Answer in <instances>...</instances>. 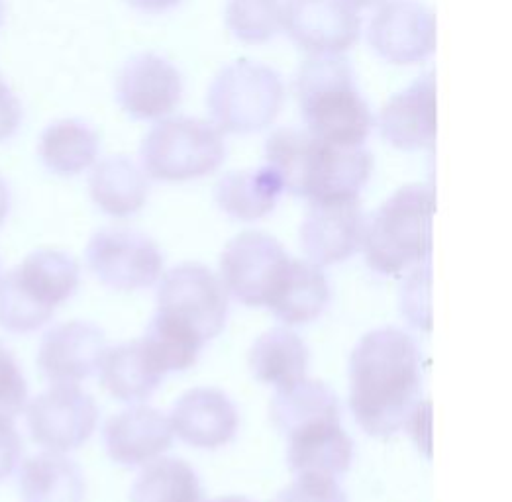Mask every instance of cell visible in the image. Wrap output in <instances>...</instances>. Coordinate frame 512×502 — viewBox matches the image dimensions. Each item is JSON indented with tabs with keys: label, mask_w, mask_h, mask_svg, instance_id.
Masks as SVG:
<instances>
[{
	"label": "cell",
	"mask_w": 512,
	"mask_h": 502,
	"mask_svg": "<svg viewBox=\"0 0 512 502\" xmlns=\"http://www.w3.org/2000/svg\"><path fill=\"white\" fill-rule=\"evenodd\" d=\"M422 395V355L407 332L379 328L359 340L350 357V406L375 438L407 426Z\"/></svg>",
	"instance_id": "1"
},
{
	"label": "cell",
	"mask_w": 512,
	"mask_h": 502,
	"mask_svg": "<svg viewBox=\"0 0 512 502\" xmlns=\"http://www.w3.org/2000/svg\"><path fill=\"white\" fill-rule=\"evenodd\" d=\"M267 165L283 187L310 202L358 199L373 169V159L361 146L326 144L297 128L277 130L265 146Z\"/></svg>",
	"instance_id": "2"
},
{
	"label": "cell",
	"mask_w": 512,
	"mask_h": 502,
	"mask_svg": "<svg viewBox=\"0 0 512 502\" xmlns=\"http://www.w3.org/2000/svg\"><path fill=\"white\" fill-rule=\"evenodd\" d=\"M297 95L308 132L334 146L358 148L373 126L350 65L338 55H314L301 67Z\"/></svg>",
	"instance_id": "3"
},
{
	"label": "cell",
	"mask_w": 512,
	"mask_h": 502,
	"mask_svg": "<svg viewBox=\"0 0 512 502\" xmlns=\"http://www.w3.org/2000/svg\"><path fill=\"white\" fill-rule=\"evenodd\" d=\"M436 195L430 185H407L383 202L365 228L367 265L397 277L412 265L426 263L432 251V216Z\"/></svg>",
	"instance_id": "4"
},
{
	"label": "cell",
	"mask_w": 512,
	"mask_h": 502,
	"mask_svg": "<svg viewBox=\"0 0 512 502\" xmlns=\"http://www.w3.org/2000/svg\"><path fill=\"white\" fill-rule=\"evenodd\" d=\"M79 281V265L69 253L32 251L0 279V326L12 334L40 330L77 293Z\"/></svg>",
	"instance_id": "5"
},
{
	"label": "cell",
	"mask_w": 512,
	"mask_h": 502,
	"mask_svg": "<svg viewBox=\"0 0 512 502\" xmlns=\"http://www.w3.org/2000/svg\"><path fill=\"white\" fill-rule=\"evenodd\" d=\"M279 75L256 61L224 67L208 91V110L218 130L254 134L275 122L283 106Z\"/></svg>",
	"instance_id": "6"
},
{
	"label": "cell",
	"mask_w": 512,
	"mask_h": 502,
	"mask_svg": "<svg viewBox=\"0 0 512 502\" xmlns=\"http://www.w3.org/2000/svg\"><path fill=\"white\" fill-rule=\"evenodd\" d=\"M140 153L146 173L155 181L181 183L214 173L226 157V144L214 124L171 118L150 130Z\"/></svg>",
	"instance_id": "7"
},
{
	"label": "cell",
	"mask_w": 512,
	"mask_h": 502,
	"mask_svg": "<svg viewBox=\"0 0 512 502\" xmlns=\"http://www.w3.org/2000/svg\"><path fill=\"white\" fill-rule=\"evenodd\" d=\"M157 306L159 314L206 344L226 326L228 293L206 265L183 263L163 277Z\"/></svg>",
	"instance_id": "8"
},
{
	"label": "cell",
	"mask_w": 512,
	"mask_h": 502,
	"mask_svg": "<svg viewBox=\"0 0 512 502\" xmlns=\"http://www.w3.org/2000/svg\"><path fill=\"white\" fill-rule=\"evenodd\" d=\"M85 257L95 277L114 291L148 289L163 269V255L154 240L128 228L97 232L87 246Z\"/></svg>",
	"instance_id": "9"
},
{
	"label": "cell",
	"mask_w": 512,
	"mask_h": 502,
	"mask_svg": "<svg viewBox=\"0 0 512 502\" xmlns=\"http://www.w3.org/2000/svg\"><path fill=\"white\" fill-rule=\"evenodd\" d=\"M99 406L75 385H55L38 395L26 410L32 440L50 452L81 448L95 432Z\"/></svg>",
	"instance_id": "10"
},
{
	"label": "cell",
	"mask_w": 512,
	"mask_h": 502,
	"mask_svg": "<svg viewBox=\"0 0 512 502\" xmlns=\"http://www.w3.org/2000/svg\"><path fill=\"white\" fill-rule=\"evenodd\" d=\"M289 259L285 248L273 236L244 232L222 251V285L236 301L263 306L269 301Z\"/></svg>",
	"instance_id": "11"
},
{
	"label": "cell",
	"mask_w": 512,
	"mask_h": 502,
	"mask_svg": "<svg viewBox=\"0 0 512 502\" xmlns=\"http://www.w3.org/2000/svg\"><path fill=\"white\" fill-rule=\"evenodd\" d=\"M283 28L303 50L338 55L358 42L361 18L350 0H287Z\"/></svg>",
	"instance_id": "12"
},
{
	"label": "cell",
	"mask_w": 512,
	"mask_h": 502,
	"mask_svg": "<svg viewBox=\"0 0 512 502\" xmlns=\"http://www.w3.org/2000/svg\"><path fill=\"white\" fill-rule=\"evenodd\" d=\"M369 42L389 63H420L436 50L434 14L418 0H387L371 18Z\"/></svg>",
	"instance_id": "13"
},
{
	"label": "cell",
	"mask_w": 512,
	"mask_h": 502,
	"mask_svg": "<svg viewBox=\"0 0 512 502\" xmlns=\"http://www.w3.org/2000/svg\"><path fill=\"white\" fill-rule=\"evenodd\" d=\"M183 79L173 63L155 53L132 57L116 81V99L136 120H157L177 108Z\"/></svg>",
	"instance_id": "14"
},
{
	"label": "cell",
	"mask_w": 512,
	"mask_h": 502,
	"mask_svg": "<svg viewBox=\"0 0 512 502\" xmlns=\"http://www.w3.org/2000/svg\"><path fill=\"white\" fill-rule=\"evenodd\" d=\"M106 353L104 332L91 322L53 326L42 338L38 369L53 385H77L99 371Z\"/></svg>",
	"instance_id": "15"
},
{
	"label": "cell",
	"mask_w": 512,
	"mask_h": 502,
	"mask_svg": "<svg viewBox=\"0 0 512 502\" xmlns=\"http://www.w3.org/2000/svg\"><path fill=\"white\" fill-rule=\"evenodd\" d=\"M365 216L358 199L312 202L301 226V246L308 261L324 267L350 259L363 246Z\"/></svg>",
	"instance_id": "16"
},
{
	"label": "cell",
	"mask_w": 512,
	"mask_h": 502,
	"mask_svg": "<svg viewBox=\"0 0 512 502\" xmlns=\"http://www.w3.org/2000/svg\"><path fill=\"white\" fill-rule=\"evenodd\" d=\"M171 420L152 406H134L110 416L104 424V450L124 467L152 463L173 444Z\"/></svg>",
	"instance_id": "17"
},
{
	"label": "cell",
	"mask_w": 512,
	"mask_h": 502,
	"mask_svg": "<svg viewBox=\"0 0 512 502\" xmlns=\"http://www.w3.org/2000/svg\"><path fill=\"white\" fill-rule=\"evenodd\" d=\"M173 432L189 446L216 450L234 440L240 424L236 404L218 389L187 391L171 410Z\"/></svg>",
	"instance_id": "18"
},
{
	"label": "cell",
	"mask_w": 512,
	"mask_h": 502,
	"mask_svg": "<svg viewBox=\"0 0 512 502\" xmlns=\"http://www.w3.org/2000/svg\"><path fill=\"white\" fill-rule=\"evenodd\" d=\"M383 138L399 150H424L436 140L434 73L416 79L409 89L387 102L379 116Z\"/></svg>",
	"instance_id": "19"
},
{
	"label": "cell",
	"mask_w": 512,
	"mask_h": 502,
	"mask_svg": "<svg viewBox=\"0 0 512 502\" xmlns=\"http://www.w3.org/2000/svg\"><path fill=\"white\" fill-rule=\"evenodd\" d=\"M287 461L293 473L340 475L354 459V442L344 432L340 420L320 418L297 426L287 434Z\"/></svg>",
	"instance_id": "20"
},
{
	"label": "cell",
	"mask_w": 512,
	"mask_h": 502,
	"mask_svg": "<svg viewBox=\"0 0 512 502\" xmlns=\"http://www.w3.org/2000/svg\"><path fill=\"white\" fill-rule=\"evenodd\" d=\"M330 302V285L322 269L310 261L289 259L267 308L285 324L314 322Z\"/></svg>",
	"instance_id": "21"
},
{
	"label": "cell",
	"mask_w": 512,
	"mask_h": 502,
	"mask_svg": "<svg viewBox=\"0 0 512 502\" xmlns=\"http://www.w3.org/2000/svg\"><path fill=\"white\" fill-rule=\"evenodd\" d=\"M99 371L104 391L122 402L150 399L165 377L146 352L142 340L106 350Z\"/></svg>",
	"instance_id": "22"
},
{
	"label": "cell",
	"mask_w": 512,
	"mask_h": 502,
	"mask_svg": "<svg viewBox=\"0 0 512 502\" xmlns=\"http://www.w3.org/2000/svg\"><path fill=\"white\" fill-rule=\"evenodd\" d=\"M148 179L144 171L124 155L103 159L89 177V193L104 214L126 218L148 201Z\"/></svg>",
	"instance_id": "23"
},
{
	"label": "cell",
	"mask_w": 512,
	"mask_h": 502,
	"mask_svg": "<svg viewBox=\"0 0 512 502\" xmlns=\"http://www.w3.org/2000/svg\"><path fill=\"white\" fill-rule=\"evenodd\" d=\"M285 191L281 177L269 167L228 173L216 187L218 206L232 218L254 222L271 214Z\"/></svg>",
	"instance_id": "24"
},
{
	"label": "cell",
	"mask_w": 512,
	"mask_h": 502,
	"mask_svg": "<svg viewBox=\"0 0 512 502\" xmlns=\"http://www.w3.org/2000/svg\"><path fill=\"white\" fill-rule=\"evenodd\" d=\"M20 495L24 502H83L85 475L63 453H38L22 465Z\"/></svg>",
	"instance_id": "25"
},
{
	"label": "cell",
	"mask_w": 512,
	"mask_h": 502,
	"mask_svg": "<svg viewBox=\"0 0 512 502\" xmlns=\"http://www.w3.org/2000/svg\"><path fill=\"white\" fill-rule=\"evenodd\" d=\"M248 361L261 383L287 389L307 375V344L287 328H273L257 338Z\"/></svg>",
	"instance_id": "26"
},
{
	"label": "cell",
	"mask_w": 512,
	"mask_h": 502,
	"mask_svg": "<svg viewBox=\"0 0 512 502\" xmlns=\"http://www.w3.org/2000/svg\"><path fill=\"white\" fill-rule=\"evenodd\" d=\"M99 136L81 120H57L50 124L38 146L42 165L59 177H73L95 165L99 157Z\"/></svg>",
	"instance_id": "27"
},
{
	"label": "cell",
	"mask_w": 512,
	"mask_h": 502,
	"mask_svg": "<svg viewBox=\"0 0 512 502\" xmlns=\"http://www.w3.org/2000/svg\"><path fill=\"white\" fill-rule=\"evenodd\" d=\"M203 485L195 469L179 457L154 459L134 481L130 502H201Z\"/></svg>",
	"instance_id": "28"
},
{
	"label": "cell",
	"mask_w": 512,
	"mask_h": 502,
	"mask_svg": "<svg viewBox=\"0 0 512 502\" xmlns=\"http://www.w3.org/2000/svg\"><path fill=\"white\" fill-rule=\"evenodd\" d=\"M273 424L289 434L301 424L320 418L340 420V402L330 387L320 381H299L279 389L269 408Z\"/></svg>",
	"instance_id": "29"
},
{
	"label": "cell",
	"mask_w": 512,
	"mask_h": 502,
	"mask_svg": "<svg viewBox=\"0 0 512 502\" xmlns=\"http://www.w3.org/2000/svg\"><path fill=\"white\" fill-rule=\"evenodd\" d=\"M142 344L163 375L193 367L205 346L199 336L177 326L159 312L152 318Z\"/></svg>",
	"instance_id": "30"
},
{
	"label": "cell",
	"mask_w": 512,
	"mask_h": 502,
	"mask_svg": "<svg viewBox=\"0 0 512 502\" xmlns=\"http://www.w3.org/2000/svg\"><path fill=\"white\" fill-rule=\"evenodd\" d=\"M226 24L246 44L269 42L283 28V4L281 0H230Z\"/></svg>",
	"instance_id": "31"
},
{
	"label": "cell",
	"mask_w": 512,
	"mask_h": 502,
	"mask_svg": "<svg viewBox=\"0 0 512 502\" xmlns=\"http://www.w3.org/2000/svg\"><path fill=\"white\" fill-rule=\"evenodd\" d=\"M28 385L14 357L0 342V420L12 422L26 406Z\"/></svg>",
	"instance_id": "32"
},
{
	"label": "cell",
	"mask_w": 512,
	"mask_h": 502,
	"mask_svg": "<svg viewBox=\"0 0 512 502\" xmlns=\"http://www.w3.org/2000/svg\"><path fill=\"white\" fill-rule=\"evenodd\" d=\"M273 502H348V499L334 477L305 473L297 475Z\"/></svg>",
	"instance_id": "33"
},
{
	"label": "cell",
	"mask_w": 512,
	"mask_h": 502,
	"mask_svg": "<svg viewBox=\"0 0 512 502\" xmlns=\"http://www.w3.org/2000/svg\"><path fill=\"white\" fill-rule=\"evenodd\" d=\"M24 110L18 97L0 77V144L12 140L22 126Z\"/></svg>",
	"instance_id": "34"
},
{
	"label": "cell",
	"mask_w": 512,
	"mask_h": 502,
	"mask_svg": "<svg viewBox=\"0 0 512 502\" xmlns=\"http://www.w3.org/2000/svg\"><path fill=\"white\" fill-rule=\"evenodd\" d=\"M22 457L20 434L12 428V422L0 420V483L6 481L18 467Z\"/></svg>",
	"instance_id": "35"
},
{
	"label": "cell",
	"mask_w": 512,
	"mask_h": 502,
	"mask_svg": "<svg viewBox=\"0 0 512 502\" xmlns=\"http://www.w3.org/2000/svg\"><path fill=\"white\" fill-rule=\"evenodd\" d=\"M134 8L142 10V12H150V14H157V12H165L173 6H177L181 0H128Z\"/></svg>",
	"instance_id": "36"
},
{
	"label": "cell",
	"mask_w": 512,
	"mask_h": 502,
	"mask_svg": "<svg viewBox=\"0 0 512 502\" xmlns=\"http://www.w3.org/2000/svg\"><path fill=\"white\" fill-rule=\"evenodd\" d=\"M10 204H12V195H10V187L6 183V179L0 175V226L4 224L8 212H10Z\"/></svg>",
	"instance_id": "37"
},
{
	"label": "cell",
	"mask_w": 512,
	"mask_h": 502,
	"mask_svg": "<svg viewBox=\"0 0 512 502\" xmlns=\"http://www.w3.org/2000/svg\"><path fill=\"white\" fill-rule=\"evenodd\" d=\"M356 8H367V6H371V4H377L379 0H350Z\"/></svg>",
	"instance_id": "38"
},
{
	"label": "cell",
	"mask_w": 512,
	"mask_h": 502,
	"mask_svg": "<svg viewBox=\"0 0 512 502\" xmlns=\"http://www.w3.org/2000/svg\"><path fill=\"white\" fill-rule=\"evenodd\" d=\"M203 502V501H201ZM206 502H252L248 501V499H242V497H222V499H216V501H206Z\"/></svg>",
	"instance_id": "39"
},
{
	"label": "cell",
	"mask_w": 512,
	"mask_h": 502,
	"mask_svg": "<svg viewBox=\"0 0 512 502\" xmlns=\"http://www.w3.org/2000/svg\"><path fill=\"white\" fill-rule=\"evenodd\" d=\"M2 20H4V0H0V26H2Z\"/></svg>",
	"instance_id": "40"
},
{
	"label": "cell",
	"mask_w": 512,
	"mask_h": 502,
	"mask_svg": "<svg viewBox=\"0 0 512 502\" xmlns=\"http://www.w3.org/2000/svg\"><path fill=\"white\" fill-rule=\"evenodd\" d=\"M0 279H2V267H0Z\"/></svg>",
	"instance_id": "41"
}]
</instances>
